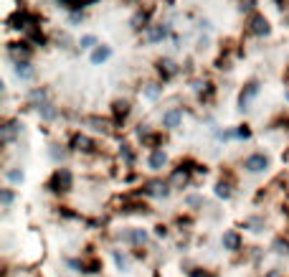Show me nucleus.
<instances>
[{
  "label": "nucleus",
  "instance_id": "f257e3e1",
  "mask_svg": "<svg viewBox=\"0 0 289 277\" xmlns=\"http://www.w3.org/2000/svg\"><path fill=\"white\" fill-rule=\"evenodd\" d=\"M71 188H74V173L69 168H56L51 181H49V191L66 194V191H71Z\"/></svg>",
  "mask_w": 289,
  "mask_h": 277
},
{
  "label": "nucleus",
  "instance_id": "f03ea898",
  "mask_svg": "<svg viewBox=\"0 0 289 277\" xmlns=\"http://www.w3.org/2000/svg\"><path fill=\"white\" fill-rule=\"evenodd\" d=\"M117 237H119V242L134 247V249H140V247H147L150 244V231L147 229H140V226L127 229V231H119Z\"/></svg>",
  "mask_w": 289,
  "mask_h": 277
},
{
  "label": "nucleus",
  "instance_id": "7ed1b4c3",
  "mask_svg": "<svg viewBox=\"0 0 289 277\" xmlns=\"http://www.w3.org/2000/svg\"><path fill=\"white\" fill-rule=\"evenodd\" d=\"M266 168H269V158L264 153H254L243 160V170L246 173H264Z\"/></svg>",
  "mask_w": 289,
  "mask_h": 277
},
{
  "label": "nucleus",
  "instance_id": "20e7f679",
  "mask_svg": "<svg viewBox=\"0 0 289 277\" xmlns=\"http://www.w3.org/2000/svg\"><path fill=\"white\" fill-rule=\"evenodd\" d=\"M221 244H223V249H226V252H241L243 239H241V234H238L236 229H228V231H223Z\"/></svg>",
  "mask_w": 289,
  "mask_h": 277
},
{
  "label": "nucleus",
  "instance_id": "39448f33",
  "mask_svg": "<svg viewBox=\"0 0 289 277\" xmlns=\"http://www.w3.org/2000/svg\"><path fill=\"white\" fill-rule=\"evenodd\" d=\"M69 145H71V150H76V153H94L97 150V142L91 138H86V135H81V133H76Z\"/></svg>",
  "mask_w": 289,
  "mask_h": 277
},
{
  "label": "nucleus",
  "instance_id": "423d86ee",
  "mask_svg": "<svg viewBox=\"0 0 289 277\" xmlns=\"http://www.w3.org/2000/svg\"><path fill=\"white\" fill-rule=\"evenodd\" d=\"M249 31L254 36H269L271 28H269V21L262 16V13H254V16L249 18Z\"/></svg>",
  "mask_w": 289,
  "mask_h": 277
},
{
  "label": "nucleus",
  "instance_id": "0eeeda50",
  "mask_svg": "<svg viewBox=\"0 0 289 277\" xmlns=\"http://www.w3.org/2000/svg\"><path fill=\"white\" fill-rule=\"evenodd\" d=\"M8 56H10V59H15V64H18V61H28V56H30V43H26V41L8 43Z\"/></svg>",
  "mask_w": 289,
  "mask_h": 277
},
{
  "label": "nucleus",
  "instance_id": "6e6552de",
  "mask_svg": "<svg viewBox=\"0 0 289 277\" xmlns=\"http://www.w3.org/2000/svg\"><path fill=\"white\" fill-rule=\"evenodd\" d=\"M190 170H195V168H185V166H178L173 173H170V181H167V183H170L173 188H183V186H188V181H190Z\"/></svg>",
  "mask_w": 289,
  "mask_h": 277
},
{
  "label": "nucleus",
  "instance_id": "1a4fd4ad",
  "mask_svg": "<svg viewBox=\"0 0 289 277\" xmlns=\"http://www.w3.org/2000/svg\"><path fill=\"white\" fill-rule=\"evenodd\" d=\"M180 122H183V107H173V110L162 112V127L165 130H175Z\"/></svg>",
  "mask_w": 289,
  "mask_h": 277
},
{
  "label": "nucleus",
  "instance_id": "9d476101",
  "mask_svg": "<svg viewBox=\"0 0 289 277\" xmlns=\"http://www.w3.org/2000/svg\"><path fill=\"white\" fill-rule=\"evenodd\" d=\"M165 163H167V153H165L162 148H152V153H150V158H147L150 170H162Z\"/></svg>",
  "mask_w": 289,
  "mask_h": 277
},
{
  "label": "nucleus",
  "instance_id": "9b49d317",
  "mask_svg": "<svg viewBox=\"0 0 289 277\" xmlns=\"http://www.w3.org/2000/svg\"><path fill=\"white\" fill-rule=\"evenodd\" d=\"M259 89H262V86H259V82H249L246 86H243V89H241V97H238L241 110H246L249 102H251L254 97H259Z\"/></svg>",
  "mask_w": 289,
  "mask_h": 277
},
{
  "label": "nucleus",
  "instance_id": "f8f14e48",
  "mask_svg": "<svg viewBox=\"0 0 289 277\" xmlns=\"http://www.w3.org/2000/svg\"><path fill=\"white\" fill-rule=\"evenodd\" d=\"M158 71H160L162 79H173L180 69H178V64L170 61V59H160V61H158Z\"/></svg>",
  "mask_w": 289,
  "mask_h": 277
},
{
  "label": "nucleus",
  "instance_id": "ddd939ff",
  "mask_svg": "<svg viewBox=\"0 0 289 277\" xmlns=\"http://www.w3.org/2000/svg\"><path fill=\"white\" fill-rule=\"evenodd\" d=\"M112 112H114V122H125V117L130 114V102L127 99H117L114 105H112Z\"/></svg>",
  "mask_w": 289,
  "mask_h": 277
},
{
  "label": "nucleus",
  "instance_id": "4468645a",
  "mask_svg": "<svg viewBox=\"0 0 289 277\" xmlns=\"http://www.w3.org/2000/svg\"><path fill=\"white\" fill-rule=\"evenodd\" d=\"M165 38H167V26L155 23V26L147 28V41L150 43H158V41H165Z\"/></svg>",
  "mask_w": 289,
  "mask_h": 277
},
{
  "label": "nucleus",
  "instance_id": "2eb2a0df",
  "mask_svg": "<svg viewBox=\"0 0 289 277\" xmlns=\"http://www.w3.org/2000/svg\"><path fill=\"white\" fill-rule=\"evenodd\" d=\"M33 74H36V69H33L30 61H18V64H15V77H18V79L28 82V79H33Z\"/></svg>",
  "mask_w": 289,
  "mask_h": 277
},
{
  "label": "nucleus",
  "instance_id": "dca6fc26",
  "mask_svg": "<svg viewBox=\"0 0 289 277\" xmlns=\"http://www.w3.org/2000/svg\"><path fill=\"white\" fill-rule=\"evenodd\" d=\"M38 107V112H41V117L46 120V122H53L56 117H58V110L51 105V102H41V105H36Z\"/></svg>",
  "mask_w": 289,
  "mask_h": 277
},
{
  "label": "nucleus",
  "instance_id": "f3484780",
  "mask_svg": "<svg viewBox=\"0 0 289 277\" xmlns=\"http://www.w3.org/2000/svg\"><path fill=\"white\" fill-rule=\"evenodd\" d=\"M112 259L119 272H130V254L127 252H119V249H112Z\"/></svg>",
  "mask_w": 289,
  "mask_h": 277
},
{
  "label": "nucleus",
  "instance_id": "a211bd4d",
  "mask_svg": "<svg viewBox=\"0 0 289 277\" xmlns=\"http://www.w3.org/2000/svg\"><path fill=\"white\" fill-rule=\"evenodd\" d=\"M109 56H112V49L109 46H97L94 51H91V64H104Z\"/></svg>",
  "mask_w": 289,
  "mask_h": 277
},
{
  "label": "nucleus",
  "instance_id": "6ab92c4d",
  "mask_svg": "<svg viewBox=\"0 0 289 277\" xmlns=\"http://www.w3.org/2000/svg\"><path fill=\"white\" fill-rule=\"evenodd\" d=\"M15 135H18V122H15V120L5 122V125H3V142H5V145H8V142H13V140H15Z\"/></svg>",
  "mask_w": 289,
  "mask_h": 277
},
{
  "label": "nucleus",
  "instance_id": "aec40b11",
  "mask_svg": "<svg viewBox=\"0 0 289 277\" xmlns=\"http://www.w3.org/2000/svg\"><path fill=\"white\" fill-rule=\"evenodd\" d=\"M216 196L223 198V201H228V198L234 196V186L228 183V181H218V183H216Z\"/></svg>",
  "mask_w": 289,
  "mask_h": 277
},
{
  "label": "nucleus",
  "instance_id": "412c9836",
  "mask_svg": "<svg viewBox=\"0 0 289 277\" xmlns=\"http://www.w3.org/2000/svg\"><path fill=\"white\" fill-rule=\"evenodd\" d=\"M271 249H274V254L287 257V254H289V239H284V237H277V239L271 242Z\"/></svg>",
  "mask_w": 289,
  "mask_h": 277
},
{
  "label": "nucleus",
  "instance_id": "4be33fe9",
  "mask_svg": "<svg viewBox=\"0 0 289 277\" xmlns=\"http://www.w3.org/2000/svg\"><path fill=\"white\" fill-rule=\"evenodd\" d=\"M5 178H8L10 183H15V186H21V183L26 181V173H23L21 168H8V170H5Z\"/></svg>",
  "mask_w": 289,
  "mask_h": 277
},
{
  "label": "nucleus",
  "instance_id": "5701e85b",
  "mask_svg": "<svg viewBox=\"0 0 289 277\" xmlns=\"http://www.w3.org/2000/svg\"><path fill=\"white\" fill-rule=\"evenodd\" d=\"M13 201H15V191L13 188H3V191H0V203H3V209H10Z\"/></svg>",
  "mask_w": 289,
  "mask_h": 277
},
{
  "label": "nucleus",
  "instance_id": "b1692460",
  "mask_svg": "<svg viewBox=\"0 0 289 277\" xmlns=\"http://www.w3.org/2000/svg\"><path fill=\"white\" fill-rule=\"evenodd\" d=\"M243 226L259 234V231H264V219H256V216H254V219H246V222H243Z\"/></svg>",
  "mask_w": 289,
  "mask_h": 277
},
{
  "label": "nucleus",
  "instance_id": "393cba45",
  "mask_svg": "<svg viewBox=\"0 0 289 277\" xmlns=\"http://www.w3.org/2000/svg\"><path fill=\"white\" fill-rule=\"evenodd\" d=\"M185 206H188V209H201V206H203V196H198V194L185 196Z\"/></svg>",
  "mask_w": 289,
  "mask_h": 277
},
{
  "label": "nucleus",
  "instance_id": "a878e982",
  "mask_svg": "<svg viewBox=\"0 0 289 277\" xmlns=\"http://www.w3.org/2000/svg\"><path fill=\"white\" fill-rule=\"evenodd\" d=\"M188 272V277H216L213 272H208L206 267H190V270H185Z\"/></svg>",
  "mask_w": 289,
  "mask_h": 277
},
{
  "label": "nucleus",
  "instance_id": "bb28decb",
  "mask_svg": "<svg viewBox=\"0 0 289 277\" xmlns=\"http://www.w3.org/2000/svg\"><path fill=\"white\" fill-rule=\"evenodd\" d=\"M160 92H162V86H160V84H150L147 89H145V94H147L150 99H158V97H160Z\"/></svg>",
  "mask_w": 289,
  "mask_h": 277
},
{
  "label": "nucleus",
  "instance_id": "cd10ccee",
  "mask_svg": "<svg viewBox=\"0 0 289 277\" xmlns=\"http://www.w3.org/2000/svg\"><path fill=\"white\" fill-rule=\"evenodd\" d=\"M119 153H122V158H125V163H127V166H132V160H134V153L130 150V145H122V150H119Z\"/></svg>",
  "mask_w": 289,
  "mask_h": 277
},
{
  "label": "nucleus",
  "instance_id": "c85d7f7f",
  "mask_svg": "<svg viewBox=\"0 0 289 277\" xmlns=\"http://www.w3.org/2000/svg\"><path fill=\"white\" fill-rule=\"evenodd\" d=\"M79 46H81V49H94V46H97V38H94V36H84V38L79 41Z\"/></svg>",
  "mask_w": 289,
  "mask_h": 277
},
{
  "label": "nucleus",
  "instance_id": "c756f323",
  "mask_svg": "<svg viewBox=\"0 0 289 277\" xmlns=\"http://www.w3.org/2000/svg\"><path fill=\"white\" fill-rule=\"evenodd\" d=\"M236 138H241V140H249V138H251V130H249L246 125H241V127L236 130Z\"/></svg>",
  "mask_w": 289,
  "mask_h": 277
},
{
  "label": "nucleus",
  "instance_id": "7c9ffc66",
  "mask_svg": "<svg viewBox=\"0 0 289 277\" xmlns=\"http://www.w3.org/2000/svg\"><path fill=\"white\" fill-rule=\"evenodd\" d=\"M167 234H170V229H167L165 224H158V226H155V237H160V239H165Z\"/></svg>",
  "mask_w": 289,
  "mask_h": 277
},
{
  "label": "nucleus",
  "instance_id": "2f4dec72",
  "mask_svg": "<svg viewBox=\"0 0 289 277\" xmlns=\"http://www.w3.org/2000/svg\"><path fill=\"white\" fill-rule=\"evenodd\" d=\"M241 10H246V13L256 10V0H241Z\"/></svg>",
  "mask_w": 289,
  "mask_h": 277
},
{
  "label": "nucleus",
  "instance_id": "473e14b6",
  "mask_svg": "<svg viewBox=\"0 0 289 277\" xmlns=\"http://www.w3.org/2000/svg\"><path fill=\"white\" fill-rule=\"evenodd\" d=\"M30 99H46V89H33V92H30Z\"/></svg>",
  "mask_w": 289,
  "mask_h": 277
},
{
  "label": "nucleus",
  "instance_id": "72a5a7b5",
  "mask_svg": "<svg viewBox=\"0 0 289 277\" xmlns=\"http://www.w3.org/2000/svg\"><path fill=\"white\" fill-rule=\"evenodd\" d=\"M287 79H289V69H287Z\"/></svg>",
  "mask_w": 289,
  "mask_h": 277
}]
</instances>
